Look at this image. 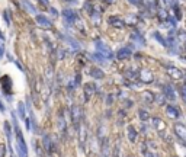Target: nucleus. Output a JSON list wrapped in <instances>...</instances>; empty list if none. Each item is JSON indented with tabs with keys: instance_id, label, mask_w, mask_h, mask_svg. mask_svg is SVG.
I'll list each match as a JSON object with an SVG mask.
<instances>
[{
	"instance_id": "393cba45",
	"label": "nucleus",
	"mask_w": 186,
	"mask_h": 157,
	"mask_svg": "<svg viewBox=\"0 0 186 157\" xmlns=\"http://www.w3.org/2000/svg\"><path fill=\"white\" fill-rule=\"evenodd\" d=\"M185 157H186V156H185Z\"/></svg>"
},
{
	"instance_id": "f8f14e48",
	"label": "nucleus",
	"mask_w": 186,
	"mask_h": 157,
	"mask_svg": "<svg viewBox=\"0 0 186 157\" xmlns=\"http://www.w3.org/2000/svg\"><path fill=\"white\" fill-rule=\"evenodd\" d=\"M166 112H167V115H169L170 118H178V116H179L178 109H176V108H173V106H167Z\"/></svg>"
},
{
	"instance_id": "6ab92c4d",
	"label": "nucleus",
	"mask_w": 186,
	"mask_h": 157,
	"mask_svg": "<svg viewBox=\"0 0 186 157\" xmlns=\"http://www.w3.org/2000/svg\"><path fill=\"white\" fill-rule=\"evenodd\" d=\"M132 38H135L134 41H137V42H141V44H144V41H143V37L141 35H138V34H132Z\"/></svg>"
},
{
	"instance_id": "f03ea898",
	"label": "nucleus",
	"mask_w": 186,
	"mask_h": 157,
	"mask_svg": "<svg viewBox=\"0 0 186 157\" xmlns=\"http://www.w3.org/2000/svg\"><path fill=\"white\" fill-rule=\"evenodd\" d=\"M95 45H96V50L100 52V54L106 55L108 58H110V57H112V52H110L109 47H106V45L102 42V41H96V42H95Z\"/></svg>"
},
{
	"instance_id": "39448f33",
	"label": "nucleus",
	"mask_w": 186,
	"mask_h": 157,
	"mask_svg": "<svg viewBox=\"0 0 186 157\" xmlns=\"http://www.w3.org/2000/svg\"><path fill=\"white\" fill-rule=\"evenodd\" d=\"M132 54V51L130 50V48H122V50H119L118 52H116V58L118 60H127L130 58Z\"/></svg>"
},
{
	"instance_id": "ddd939ff",
	"label": "nucleus",
	"mask_w": 186,
	"mask_h": 157,
	"mask_svg": "<svg viewBox=\"0 0 186 157\" xmlns=\"http://www.w3.org/2000/svg\"><path fill=\"white\" fill-rule=\"evenodd\" d=\"M92 74H90V76H93L95 77V79H103V71H102L100 68H96V67H93L92 68Z\"/></svg>"
},
{
	"instance_id": "9d476101",
	"label": "nucleus",
	"mask_w": 186,
	"mask_h": 157,
	"mask_svg": "<svg viewBox=\"0 0 186 157\" xmlns=\"http://www.w3.org/2000/svg\"><path fill=\"white\" fill-rule=\"evenodd\" d=\"M140 80L144 81V83H151L153 80V74L150 71H143L140 74Z\"/></svg>"
},
{
	"instance_id": "1a4fd4ad",
	"label": "nucleus",
	"mask_w": 186,
	"mask_h": 157,
	"mask_svg": "<svg viewBox=\"0 0 186 157\" xmlns=\"http://www.w3.org/2000/svg\"><path fill=\"white\" fill-rule=\"evenodd\" d=\"M63 15H64V17H66L67 21H70V22H73V21H76L77 19L76 12H74V10H70V9H66V10L63 12Z\"/></svg>"
},
{
	"instance_id": "f257e3e1",
	"label": "nucleus",
	"mask_w": 186,
	"mask_h": 157,
	"mask_svg": "<svg viewBox=\"0 0 186 157\" xmlns=\"http://www.w3.org/2000/svg\"><path fill=\"white\" fill-rule=\"evenodd\" d=\"M16 137H17V149H19V154H21V157H26L28 156L26 144H25V140H23V137H22V134H21L19 130L16 131Z\"/></svg>"
},
{
	"instance_id": "6e6552de",
	"label": "nucleus",
	"mask_w": 186,
	"mask_h": 157,
	"mask_svg": "<svg viewBox=\"0 0 186 157\" xmlns=\"http://www.w3.org/2000/svg\"><path fill=\"white\" fill-rule=\"evenodd\" d=\"M167 71H169L170 76L173 77V79H176V80H178V79H182V71H180L179 68H176V67H167Z\"/></svg>"
},
{
	"instance_id": "a211bd4d",
	"label": "nucleus",
	"mask_w": 186,
	"mask_h": 157,
	"mask_svg": "<svg viewBox=\"0 0 186 157\" xmlns=\"http://www.w3.org/2000/svg\"><path fill=\"white\" fill-rule=\"evenodd\" d=\"M153 37H154V38H157V41H159L160 44H163V45H167V41H164V38H161V35L159 34V32H154V34H153Z\"/></svg>"
},
{
	"instance_id": "4be33fe9",
	"label": "nucleus",
	"mask_w": 186,
	"mask_h": 157,
	"mask_svg": "<svg viewBox=\"0 0 186 157\" xmlns=\"http://www.w3.org/2000/svg\"><path fill=\"white\" fill-rule=\"evenodd\" d=\"M182 95H183V99L186 101V85L182 86Z\"/></svg>"
},
{
	"instance_id": "9b49d317",
	"label": "nucleus",
	"mask_w": 186,
	"mask_h": 157,
	"mask_svg": "<svg viewBox=\"0 0 186 157\" xmlns=\"http://www.w3.org/2000/svg\"><path fill=\"white\" fill-rule=\"evenodd\" d=\"M80 118H81V110H80V108H73V121L74 122H79L80 121Z\"/></svg>"
},
{
	"instance_id": "423d86ee",
	"label": "nucleus",
	"mask_w": 186,
	"mask_h": 157,
	"mask_svg": "<svg viewBox=\"0 0 186 157\" xmlns=\"http://www.w3.org/2000/svg\"><path fill=\"white\" fill-rule=\"evenodd\" d=\"M163 93H164V96L169 101H174L176 99V92H174V89L172 86H166L164 89H163Z\"/></svg>"
},
{
	"instance_id": "4468645a",
	"label": "nucleus",
	"mask_w": 186,
	"mask_h": 157,
	"mask_svg": "<svg viewBox=\"0 0 186 157\" xmlns=\"http://www.w3.org/2000/svg\"><path fill=\"white\" fill-rule=\"evenodd\" d=\"M37 21H38L39 25L45 26V28H51V22L48 21L46 17H44V16H37Z\"/></svg>"
},
{
	"instance_id": "dca6fc26",
	"label": "nucleus",
	"mask_w": 186,
	"mask_h": 157,
	"mask_svg": "<svg viewBox=\"0 0 186 157\" xmlns=\"http://www.w3.org/2000/svg\"><path fill=\"white\" fill-rule=\"evenodd\" d=\"M143 98H144V101H147V102H153V101H154V95H153L151 92H144Z\"/></svg>"
},
{
	"instance_id": "aec40b11",
	"label": "nucleus",
	"mask_w": 186,
	"mask_h": 157,
	"mask_svg": "<svg viewBox=\"0 0 186 157\" xmlns=\"http://www.w3.org/2000/svg\"><path fill=\"white\" fill-rule=\"evenodd\" d=\"M128 2L131 4H134V6H140L141 4V0H128Z\"/></svg>"
},
{
	"instance_id": "7ed1b4c3",
	"label": "nucleus",
	"mask_w": 186,
	"mask_h": 157,
	"mask_svg": "<svg viewBox=\"0 0 186 157\" xmlns=\"http://www.w3.org/2000/svg\"><path fill=\"white\" fill-rule=\"evenodd\" d=\"M108 22H109V25H112L114 28H119V29H122L124 26H125V22L119 16H110L109 19H108Z\"/></svg>"
},
{
	"instance_id": "b1692460",
	"label": "nucleus",
	"mask_w": 186,
	"mask_h": 157,
	"mask_svg": "<svg viewBox=\"0 0 186 157\" xmlns=\"http://www.w3.org/2000/svg\"><path fill=\"white\" fill-rule=\"evenodd\" d=\"M147 157H156V156H154V154H148Z\"/></svg>"
},
{
	"instance_id": "20e7f679",
	"label": "nucleus",
	"mask_w": 186,
	"mask_h": 157,
	"mask_svg": "<svg viewBox=\"0 0 186 157\" xmlns=\"http://www.w3.org/2000/svg\"><path fill=\"white\" fill-rule=\"evenodd\" d=\"M95 92H96V85H95V83H87V85L85 86V96H86V99L92 98Z\"/></svg>"
},
{
	"instance_id": "5701e85b",
	"label": "nucleus",
	"mask_w": 186,
	"mask_h": 157,
	"mask_svg": "<svg viewBox=\"0 0 186 157\" xmlns=\"http://www.w3.org/2000/svg\"><path fill=\"white\" fill-rule=\"evenodd\" d=\"M105 2H108V3H114V0H105Z\"/></svg>"
},
{
	"instance_id": "412c9836",
	"label": "nucleus",
	"mask_w": 186,
	"mask_h": 157,
	"mask_svg": "<svg viewBox=\"0 0 186 157\" xmlns=\"http://www.w3.org/2000/svg\"><path fill=\"white\" fill-rule=\"evenodd\" d=\"M95 19V23H99V15L97 13H93L92 15V21Z\"/></svg>"
},
{
	"instance_id": "0eeeda50",
	"label": "nucleus",
	"mask_w": 186,
	"mask_h": 157,
	"mask_svg": "<svg viewBox=\"0 0 186 157\" xmlns=\"http://www.w3.org/2000/svg\"><path fill=\"white\" fill-rule=\"evenodd\" d=\"M174 132H176L183 141H186V127H183L180 124H176V125H174Z\"/></svg>"
},
{
	"instance_id": "2eb2a0df",
	"label": "nucleus",
	"mask_w": 186,
	"mask_h": 157,
	"mask_svg": "<svg viewBox=\"0 0 186 157\" xmlns=\"http://www.w3.org/2000/svg\"><path fill=\"white\" fill-rule=\"evenodd\" d=\"M135 137H137V132H135V128L132 127V125H130L128 127V138H130V141H135Z\"/></svg>"
},
{
	"instance_id": "f3484780",
	"label": "nucleus",
	"mask_w": 186,
	"mask_h": 157,
	"mask_svg": "<svg viewBox=\"0 0 186 157\" xmlns=\"http://www.w3.org/2000/svg\"><path fill=\"white\" fill-rule=\"evenodd\" d=\"M138 115H140V119H141V121H147V119L150 118V115H148V112H145V110H143V109H140Z\"/></svg>"
}]
</instances>
